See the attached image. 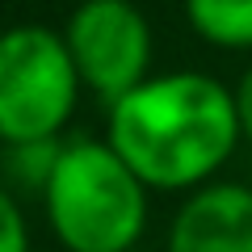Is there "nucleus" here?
<instances>
[{"label":"nucleus","instance_id":"1","mask_svg":"<svg viewBox=\"0 0 252 252\" xmlns=\"http://www.w3.org/2000/svg\"><path fill=\"white\" fill-rule=\"evenodd\" d=\"M105 143L147 189H202L240 143L235 97L206 72L147 76L109 105Z\"/></svg>","mask_w":252,"mask_h":252},{"label":"nucleus","instance_id":"2","mask_svg":"<svg viewBox=\"0 0 252 252\" xmlns=\"http://www.w3.org/2000/svg\"><path fill=\"white\" fill-rule=\"evenodd\" d=\"M42 206L67 252H130L147 227V185L105 139H67Z\"/></svg>","mask_w":252,"mask_h":252},{"label":"nucleus","instance_id":"3","mask_svg":"<svg viewBox=\"0 0 252 252\" xmlns=\"http://www.w3.org/2000/svg\"><path fill=\"white\" fill-rule=\"evenodd\" d=\"M80 89L59 30L26 21L0 34V139L9 147L59 139Z\"/></svg>","mask_w":252,"mask_h":252},{"label":"nucleus","instance_id":"4","mask_svg":"<svg viewBox=\"0 0 252 252\" xmlns=\"http://www.w3.org/2000/svg\"><path fill=\"white\" fill-rule=\"evenodd\" d=\"M63 42L84 89L114 105L147 80L152 67V26L126 0H89L67 17Z\"/></svg>","mask_w":252,"mask_h":252},{"label":"nucleus","instance_id":"5","mask_svg":"<svg viewBox=\"0 0 252 252\" xmlns=\"http://www.w3.org/2000/svg\"><path fill=\"white\" fill-rule=\"evenodd\" d=\"M168 252H252V185L210 181L181 202Z\"/></svg>","mask_w":252,"mask_h":252},{"label":"nucleus","instance_id":"6","mask_svg":"<svg viewBox=\"0 0 252 252\" xmlns=\"http://www.w3.org/2000/svg\"><path fill=\"white\" fill-rule=\"evenodd\" d=\"M185 21L215 46L252 51V0H189Z\"/></svg>","mask_w":252,"mask_h":252},{"label":"nucleus","instance_id":"7","mask_svg":"<svg viewBox=\"0 0 252 252\" xmlns=\"http://www.w3.org/2000/svg\"><path fill=\"white\" fill-rule=\"evenodd\" d=\"M59 152L63 143L59 139H42V143H17L9 147V177L26 189H38L42 193L46 181H51L55 164H59Z\"/></svg>","mask_w":252,"mask_h":252},{"label":"nucleus","instance_id":"8","mask_svg":"<svg viewBox=\"0 0 252 252\" xmlns=\"http://www.w3.org/2000/svg\"><path fill=\"white\" fill-rule=\"evenodd\" d=\"M0 252H30V227L13 193L0 185Z\"/></svg>","mask_w":252,"mask_h":252},{"label":"nucleus","instance_id":"9","mask_svg":"<svg viewBox=\"0 0 252 252\" xmlns=\"http://www.w3.org/2000/svg\"><path fill=\"white\" fill-rule=\"evenodd\" d=\"M235 122H240V139H248L252 143V67L240 76V84H235Z\"/></svg>","mask_w":252,"mask_h":252},{"label":"nucleus","instance_id":"10","mask_svg":"<svg viewBox=\"0 0 252 252\" xmlns=\"http://www.w3.org/2000/svg\"><path fill=\"white\" fill-rule=\"evenodd\" d=\"M130 252H147V248H130Z\"/></svg>","mask_w":252,"mask_h":252}]
</instances>
